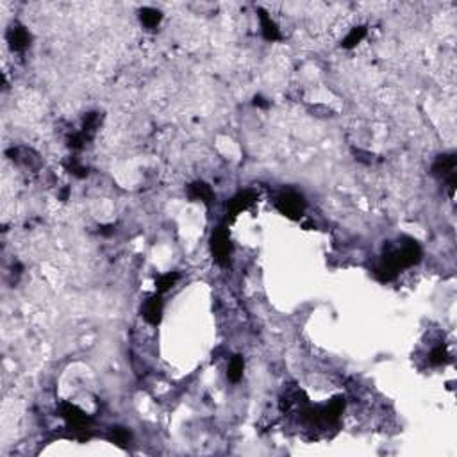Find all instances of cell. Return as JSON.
I'll return each mask as SVG.
<instances>
[{"instance_id": "cell-1", "label": "cell", "mask_w": 457, "mask_h": 457, "mask_svg": "<svg viewBox=\"0 0 457 457\" xmlns=\"http://www.w3.org/2000/svg\"><path fill=\"white\" fill-rule=\"evenodd\" d=\"M277 205L279 209H281L284 215L291 216V218H295V216H298L300 212L303 211V200L300 195L293 193V191H288V193L281 195L277 200Z\"/></svg>"}, {"instance_id": "cell-2", "label": "cell", "mask_w": 457, "mask_h": 457, "mask_svg": "<svg viewBox=\"0 0 457 457\" xmlns=\"http://www.w3.org/2000/svg\"><path fill=\"white\" fill-rule=\"evenodd\" d=\"M212 252H215L218 261L227 259L229 254H231V239L223 231H218L212 236Z\"/></svg>"}, {"instance_id": "cell-3", "label": "cell", "mask_w": 457, "mask_h": 457, "mask_svg": "<svg viewBox=\"0 0 457 457\" xmlns=\"http://www.w3.org/2000/svg\"><path fill=\"white\" fill-rule=\"evenodd\" d=\"M161 313H163V302L161 298H150L148 302L145 303V309H143V316L145 320H148L150 323H158L161 320Z\"/></svg>"}, {"instance_id": "cell-4", "label": "cell", "mask_w": 457, "mask_h": 457, "mask_svg": "<svg viewBox=\"0 0 457 457\" xmlns=\"http://www.w3.org/2000/svg\"><path fill=\"white\" fill-rule=\"evenodd\" d=\"M453 170H455V158L453 156H441L438 158L434 165V173H439V175H453Z\"/></svg>"}, {"instance_id": "cell-5", "label": "cell", "mask_w": 457, "mask_h": 457, "mask_svg": "<svg viewBox=\"0 0 457 457\" xmlns=\"http://www.w3.org/2000/svg\"><path fill=\"white\" fill-rule=\"evenodd\" d=\"M29 33L23 27H16V29H13L9 33V41H11L13 48H16V50H23L29 45Z\"/></svg>"}, {"instance_id": "cell-6", "label": "cell", "mask_w": 457, "mask_h": 457, "mask_svg": "<svg viewBox=\"0 0 457 457\" xmlns=\"http://www.w3.org/2000/svg\"><path fill=\"white\" fill-rule=\"evenodd\" d=\"M190 195L195 200H202V202H211L212 198V190L204 182H197L190 188Z\"/></svg>"}, {"instance_id": "cell-7", "label": "cell", "mask_w": 457, "mask_h": 457, "mask_svg": "<svg viewBox=\"0 0 457 457\" xmlns=\"http://www.w3.org/2000/svg\"><path fill=\"white\" fill-rule=\"evenodd\" d=\"M261 27H263V34L266 40L273 41V40H279L281 38V34H279V29L277 25H275L273 22H271V18L268 15H261Z\"/></svg>"}, {"instance_id": "cell-8", "label": "cell", "mask_w": 457, "mask_h": 457, "mask_svg": "<svg viewBox=\"0 0 457 457\" xmlns=\"http://www.w3.org/2000/svg\"><path fill=\"white\" fill-rule=\"evenodd\" d=\"M159 20H161V13H159L158 9L146 8V9H143V11H141V22L145 23L146 27L158 25Z\"/></svg>"}, {"instance_id": "cell-9", "label": "cell", "mask_w": 457, "mask_h": 457, "mask_svg": "<svg viewBox=\"0 0 457 457\" xmlns=\"http://www.w3.org/2000/svg\"><path fill=\"white\" fill-rule=\"evenodd\" d=\"M243 368H245V362H243L241 357H234L229 364V379L238 382L243 375Z\"/></svg>"}, {"instance_id": "cell-10", "label": "cell", "mask_w": 457, "mask_h": 457, "mask_svg": "<svg viewBox=\"0 0 457 457\" xmlns=\"http://www.w3.org/2000/svg\"><path fill=\"white\" fill-rule=\"evenodd\" d=\"M362 38H364V29H362V27H355V29H352V31H350V34H348V36L345 38L343 47L352 48V47H354V45H357L359 41L362 40Z\"/></svg>"}, {"instance_id": "cell-11", "label": "cell", "mask_w": 457, "mask_h": 457, "mask_svg": "<svg viewBox=\"0 0 457 457\" xmlns=\"http://www.w3.org/2000/svg\"><path fill=\"white\" fill-rule=\"evenodd\" d=\"M177 281V275L175 273H166L163 275V277H159L158 281V289L159 291H166V289H170L173 286V282Z\"/></svg>"}, {"instance_id": "cell-12", "label": "cell", "mask_w": 457, "mask_h": 457, "mask_svg": "<svg viewBox=\"0 0 457 457\" xmlns=\"http://www.w3.org/2000/svg\"><path fill=\"white\" fill-rule=\"evenodd\" d=\"M446 361V350H445V347H438V348H434V350H432V354H431V362L432 364H443V362Z\"/></svg>"}, {"instance_id": "cell-13", "label": "cell", "mask_w": 457, "mask_h": 457, "mask_svg": "<svg viewBox=\"0 0 457 457\" xmlns=\"http://www.w3.org/2000/svg\"><path fill=\"white\" fill-rule=\"evenodd\" d=\"M250 202H252V200H249V195H247V193H245V195H238V197H236V198H232L231 207L234 209L236 212H238V211H241L243 207H247V205H249Z\"/></svg>"}, {"instance_id": "cell-14", "label": "cell", "mask_w": 457, "mask_h": 457, "mask_svg": "<svg viewBox=\"0 0 457 457\" xmlns=\"http://www.w3.org/2000/svg\"><path fill=\"white\" fill-rule=\"evenodd\" d=\"M111 438H113V441L116 443V445H125L131 436H129V432L125 431V429H114Z\"/></svg>"}]
</instances>
